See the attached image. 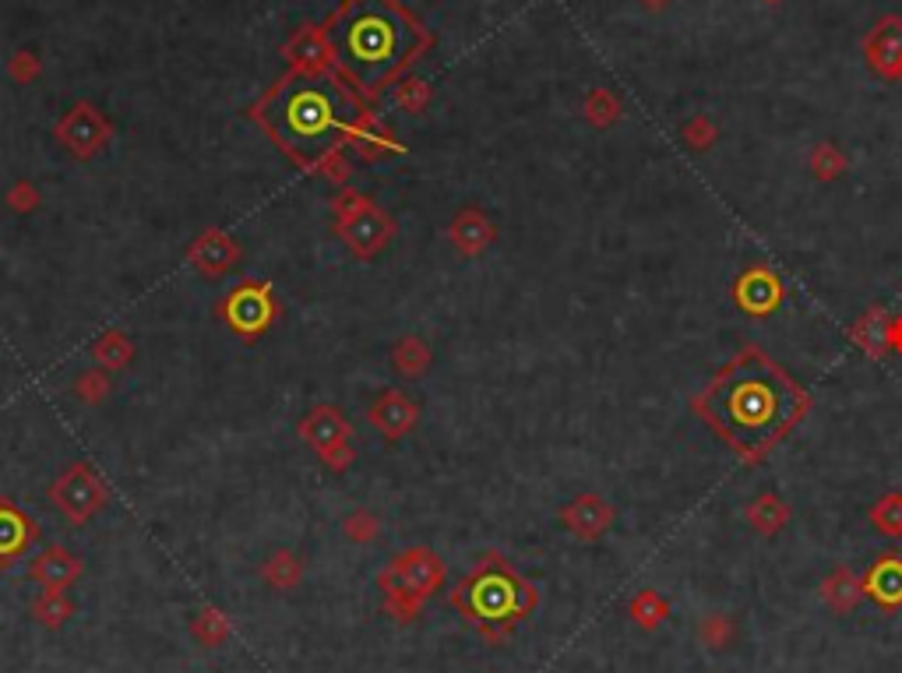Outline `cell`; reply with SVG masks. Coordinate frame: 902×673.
I'll return each instance as SVG.
<instances>
[{
  "instance_id": "cell-5",
  "label": "cell",
  "mask_w": 902,
  "mask_h": 673,
  "mask_svg": "<svg viewBox=\"0 0 902 673\" xmlns=\"http://www.w3.org/2000/svg\"><path fill=\"white\" fill-rule=\"evenodd\" d=\"M57 498L64 501V512L71 515H86V512H92L96 508V486H92V480H81V476H68L64 483H60V491H57Z\"/></svg>"
},
{
  "instance_id": "cell-6",
  "label": "cell",
  "mask_w": 902,
  "mask_h": 673,
  "mask_svg": "<svg viewBox=\"0 0 902 673\" xmlns=\"http://www.w3.org/2000/svg\"><path fill=\"white\" fill-rule=\"evenodd\" d=\"M374 420H378V426H384L388 434H399L402 426L413 420V410H405L402 405V399L399 395H388L378 410H374Z\"/></svg>"
},
{
  "instance_id": "cell-7",
  "label": "cell",
  "mask_w": 902,
  "mask_h": 673,
  "mask_svg": "<svg viewBox=\"0 0 902 673\" xmlns=\"http://www.w3.org/2000/svg\"><path fill=\"white\" fill-rule=\"evenodd\" d=\"M18 550L22 546V522H18V515H8V512H0V550Z\"/></svg>"
},
{
  "instance_id": "cell-4",
  "label": "cell",
  "mask_w": 902,
  "mask_h": 673,
  "mask_svg": "<svg viewBox=\"0 0 902 673\" xmlns=\"http://www.w3.org/2000/svg\"><path fill=\"white\" fill-rule=\"evenodd\" d=\"M230 318H233L237 329L254 332V329H261L264 321H269V303H264L261 293H251V290H248V293L233 297V303H230Z\"/></svg>"
},
{
  "instance_id": "cell-2",
  "label": "cell",
  "mask_w": 902,
  "mask_h": 673,
  "mask_svg": "<svg viewBox=\"0 0 902 673\" xmlns=\"http://www.w3.org/2000/svg\"><path fill=\"white\" fill-rule=\"evenodd\" d=\"M258 117L285 152L300 162H318L342 145V138L357 124L360 107L335 78L303 71L285 78L258 107Z\"/></svg>"
},
{
  "instance_id": "cell-3",
  "label": "cell",
  "mask_w": 902,
  "mask_h": 673,
  "mask_svg": "<svg viewBox=\"0 0 902 673\" xmlns=\"http://www.w3.org/2000/svg\"><path fill=\"white\" fill-rule=\"evenodd\" d=\"M709 416L744 452L775 441L796 416V389L765 360H741L709 392Z\"/></svg>"
},
{
  "instance_id": "cell-1",
  "label": "cell",
  "mask_w": 902,
  "mask_h": 673,
  "mask_svg": "<svg viewBox=\"0 0 902 673\" xmlns=\"http://www.w3.org/2000/svg\"><path fill=\"white\" fill-rule=\"evenodd\" d=\"M328 43L363 92H378L423 50V32L395 0H345L328 26Z\"/></svg>"
}]
</instances>
